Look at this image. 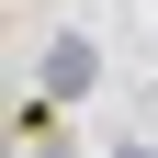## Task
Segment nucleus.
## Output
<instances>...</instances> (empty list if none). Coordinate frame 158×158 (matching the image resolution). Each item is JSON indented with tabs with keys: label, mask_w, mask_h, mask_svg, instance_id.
<instances>
[{
	"label": "nucleus",
	"mask_w": 158,
	"mask_h": 158,
	"mask_svg": "<svg viewBox=\"0 0 158 158\" xmlns=\"http://www.w3.org/2000/svg\"><path fill=\"white\" fill-rule=\"evenodd\" d=\"M90 79H102V56H90V34H56V45H45V79H34V102H79V90H90Z\"/></svg>",
	"instance_id": "nucleus-1"
},
{
	"label": "nucleus",
	"mask_w": 158,
	"mask_h": 158,
	"mask_svg": "<svg viewBox=\"0 0 158 158\" xmlns=\"http://www.w3.org/2000/svg\"><path fill=\"white\" fill-rule=\"evenodd\" d=\"M124 158H158V147H124Z\"/></svg>",
	"instance_id": "nucleus-2"
}]
</instances>
